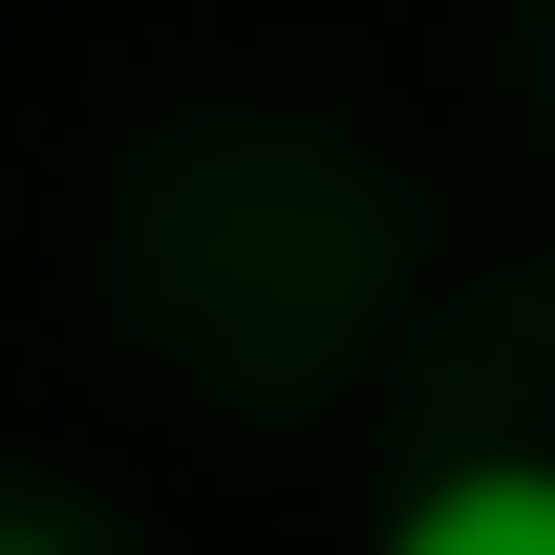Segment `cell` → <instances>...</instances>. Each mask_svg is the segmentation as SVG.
Wrapping results in <instances>:
<instances>
[{
	"mask_svg": "<svg viewBox=\"0 0 555 555\" xmlns=\"http://www.w3.org/2000/svg\"><path fill=\"white\" fill-rule=\"evenodd\" d=\"M0 555H86V534H0Z\"/></svg>",
	"mask_w": 555,
	"mask_h": 555,
	"instance_id": "cell-2",
	"label": "cell"
},
{
	"mask_svg": "<svg viewBox=\"0 0 555 555\" xmlns=\"http://www.w3.org/2000/svg\"><path fill=\"white\" fill-rule=\"evenodd\" d=\"M385 555H555V449H470L385 513Z\"/></svg>",
	"mask_w": 555,
	"mask_h": 555,
	"instance_id": "cell-1",
	"label": "cell"
}]
</instances>
